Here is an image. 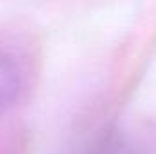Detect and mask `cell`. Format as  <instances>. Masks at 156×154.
Here are the masks:
<instances>
[{
	"label": "cell",
	"instance_id": "cell-1",
	"mask_svg": "<svg viewBox=\"0 0 156 154\" xmlns=\"http://www.w3.org/2000/svg\"><path fill=\"white\" fill-rule=\"evenodd\" d=\"M22 71L11 53L0 47V109L13 103L20 93Z\"/></svg>",
	"mask_w": 156,
	"mask_h": 154
}]
</instances>
